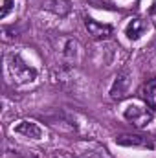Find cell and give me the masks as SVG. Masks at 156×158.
Returning a JSON list of instances; mask_svg holds the SVG:
<instances>
[{
    "mask_svg": "<svg viewBox=\"0 0 156 158\" xmlns=\"http://www.w3.org/2000/svg\"><path fill=\"white\" fill-rule=\"evenodd\" d=\"M13 131L17 134H20V136H24V138H30V140H40L42 134H44V131H42V127H40L39 123L30 121V119L18 121V125H15Z\"/></svg>",
    "mask_w": 156,
    "mask_h": 158,
    "instance_id": "4",
    "label": "cell"
},
{
    "mask_svg": "<svg viewBox=\"0 0 156 158\" xmlns=\"http://www.w3.org/2000/svg\"><path fill=\"white\" fill-rule=\"evenodd\" d=\"M151 13H156V0H154V4H153V7H151Z\"/></svg>",
    "mask_w": 156,
    "mask_h": 158,
    "instance_id": "12",
    "label": "cell"
},
{
    "mask_svg": "<svg viewBox=\"0 0 156 158\" xmlns=\"http://www.w3.org/2000/svg\"><path fill=\"white\" fill-rule=\"evenodd\" d=\"M84 26H86L88 35H90L92 39H107V37H110L112 31H114L110 24H101V22H97V20H94V19H90V17L84 19Z\"/></svg>",
    "mask_w": 156,
    "mask_h": 158,
    "instance_id": "6",
    "label": "cell"
},
{
    "mask_svg": "<svg viewBox=\"0 0 156 158\" xmlns=\"http://www.w3.org/2000/svg\"><path fill=\"white\" fill-rule=\"evenodd\" d=\"M42 9H46L57 17H66L72 11V4H70V0H44Z\"/></svg>",
    "mask_w": 156,
    "mask_h": 158,
    "instance_id": "7",
    "label": "cell"
},
{
    "mask_svg": "<svg viewBox=\"0 0 156 158\" xmlns=\"http://www.w3.org/2000/svg\"><path fill=\"white\" fill-rule=\"evenodd\" d=\"M61 57L68 63V64H77L79 61V44L74 39H64L61 46Z\"/></svg>",
    "mask_w": 156,
    "mask_h": 158,
    "instance_id": "8",
    "label": "cell"
},
{
    "mask_svg": "<svg viewBox=\"0 0 156 158\" xmlns=\"http://www.w3.org/2000/svg\"><path fill=\"white\" fill-rule=\"evenodd\" d=\"M13 4L15 0H4V7H2V19H6L9 15V11L13 9Z\"/></svg>",
    "mask_w": 156,
    "mask_h": 158,
    "instance_id": "11",
    "label": "cell"
},
{
    "mask_svg": "<svg viewBox=\"0 0 156 158\" xmlns=\"http://www.w3.org/2000/svg\"><path fill=\"white\" fill-rule=\"evenodd\" d=\"M7 72L17 85H28L37 79V70L31 64H28L20 53L7 55Z\"/></svg>",
    "mask_w": 156,
    "mask_h": 158,
    "instance_id": "1",
    "label": "cell"
},
{
    "mask_svg": "<svg viewBox=\"0 0 156 158\" xmlns=\"http://www.w3.org/2000/svg\"><path fill=\"white\" fill-rule=\"evenodd\" d=\"M117 145H125V147H153V143L143 138V136H136V134H121L116 138Z\"/></svg>",
    "mask_w": 156,
    "mask_h": 158,
    "instance_id": "9",
    "label": "cell"
},
{
    "mask_svg": "<svg viewBox=\"0 0 156 158\" xmlns=\"http://www.w3.org/2000/svg\"><path fill=\"white\" fill-rule=\"evenodd\" d=\"M130 72L129 70H121V72H117L116 79H114V83H112V86H110V98L112 99H123L127 94H129V90H130Z\"/></svg>",
    "mask_w": 156,
    "mask_h": 158,
    "instance_id": "3",
    "label": "cell"
},
{
    "mask_svg": "<svg viewBox=\"0 0 156 158\" xmlns=\"http://www.w3.org/2000/svg\"><path fill=\"white\" fill-rule=\"evenodd\" d=\"M142 98L145 99V103H147L151 109H156V79L149 81V83L142 88Z\"/></svg>",
    "mask_w": 156,
    "mask_h": 158,
    "instance_id": "10",
    "label": "cell"
},
{
    "mask_svg": "<svg viewBox=\"0 0 156 158\" xmlns=\"http://www.w3.org/2000/svg\"><path fill=\"white\" fill-rule=\"evenodd\" d=\"M149 31V22L143 19H132L129 20V24L125 26V37L129 40H140L145 33Z\"/></svg>",
    "mask_w": 156,
    "mask_h": 158,
    "instance_id": "5",
    "label": "cell"
},
{
    "mask_svg": "<svg viewBox=\"0 0 156 158\" xmlns=\"http://www.w3.org/2000/svg\"><path fill=\"white\" fill-rule=\"evenodd\" d=\"M154 24H156V20H154Z\"/></svg>",
    "mask_w": 156,
    "mask_h": 158,
    "instance_id": "13",
    "label": "cell"
},
{
    "mask_svg": "<svg viewBox=\"0 0 156 158\" xmlns=\"http://www.w3.org/2000/svg\"><path fill=\"white\" fill-rule=\"evenodd\" d=\"M123 118L127 119L130 125L142 129L145 125H149L153 121V110L147 109V105H140V103H129L123 109Z\"/></svg>",
    "mask_w": 156,
    "mask_h": 158,
    "instance_id": "2",
    "label": "cell"
}]
</instances>
